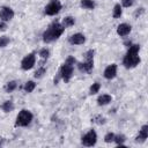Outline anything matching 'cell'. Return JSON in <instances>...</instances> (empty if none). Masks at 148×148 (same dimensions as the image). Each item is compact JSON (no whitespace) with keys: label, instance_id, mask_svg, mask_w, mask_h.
I'll return each instance as SVG.
<instances>
[{"label":"cell","instance_id":"cell-23","mask_svg":"<svg viewBox=\"0 0 148 148\" xmlns=\"http://www.w3.org/2000/svg\"><path fill=\"white\" fill-rule=\"evenodd\" d=\"M45 73H46V69H45L44 67H40V68H38V69L35 72V75H34V76H35L36 79H39V77H42Z\"/></svg>","mask_w":148,"mask_h":148},{"label":"cell","instance_id":"cell-29","mask_svg":"<svg viewBox=\"0 0 148 148\" xmlns=\"http://www.w3.org/2000/svg\"><path fill=\"white\" fill-rule=\"evenodd\" d=\"M65 62H67V64H69V65H74L75 62H76V60H75V58L74 57H68L67 59H66V61Z\"/></svg>","mask_w":148,"mask_h":148},{"label":"cell","instance_id":"cell-22","mask_svg":"<svg viewBox=\"0 0 148 148\" xmlns=\"http://www.w3.org/2000/svg\"><path fill=\"white\" fill-rule=\"evenodd\" d=\"M125 140H126V138H125V135H123V134H119V135H114V142L117 143V145H119V146H124V142H125Z\"/></svg>","mask_w":148,"mask_h":148},{"label":"cell","instance_id":"cell-14","mask_svg":"<svg viewBox=\"0 0 148 148\" xmlns=\"http://www.w3.org/2000/svg\"><path fill=\"white\" fill-rule=\"evenodd\" d=\"M111 101H112V97H111L110 95L103 94V95H101V96L97 98V104H98V105H106V104H109Z\"/></svg>","mask_w":148,"mask_h":148},{"label":"cell","instance_id":"cell-31","mask_svg":"<svg viewBox=\"0 0 148 148\" xmlns=\"http://www.w3.org/2000/svg\"><path fill=\"white\" fill-rule=\"evenodd\" d=\"M7 29V24L2 21V22H0V31H5Z\"/></svg>","mask_w":148,"mask_h":148},{"label":"cell","instance_id":"cell-18","mask_svg":"<svg viewBox=\"0 0 148 148\" xmlns=\"http://www.w3.org/2000/svg\"><path fill=\"white\" fill-rule=\"evenodd\" d=\"M16 87H17V82H16V81H9V82L6 83L5 90H6L7 92H12V91H14V90L16 89Z\"/></svg>","mask_w":148,"mask_h":148},{"label":"cell","instance_id":"cell-16","mask_svg":"<svg viewBox=\"0 0 148 148\" xmlns=\"http://www.w3.org/2000/svg\"><path fill=\"white\" fill-rule=\"evenodd\" d=\"M1 109L5 112H12L14 110V103H13V101H6V102H3L2 105H1Z\"/></svg>","mask_w":148,"mask_h":148},{"label":"cell","instance_id":"cell-26","mask_svg":"<svg viewBox=\"0 0 148 148\" xmlns=\"http://www.w3.org/2000/svg\"><path fill=\"white\" fill-rule=\"evenodd\" d=\"M113 140H114V134H113V133H111V132H110V133H108V134L104 136V141H105L106 143L112 142Z\"/></svg>","mask_w":148,"mask_h":148},{"label":"cell","instance_id":"cell-24","mask_svg":"<svg viewBox=\"0 0 148 148\" xmlns=\"http://www.w3.org/2000/svg\"><path fill=\"white\" fill-rule=\"evenodd\" d=\"M9 43V38L7 36H1L0 37V47H5L7 46Z\"/></svg>","mask_w":148,"mask_h":148},{"label":"cell","instance_id":"cell-30","mask_svg":"<svg viewBox=\"0 0 148 148\" xmlns=\"http://www.w3.org/2000/svg\"><path fill=\"white\" fill-rule=\"evenodd\" d=\"M142 13H145V8H139L138 10H135V13H134V16H135V17H138V15L140 16Z\"/></svg>","mask_w":148,"mask_h":148},{"label":"cell","instance_id":"cell-1","mask_svg":"<svg viewBox=\"0 0 148 148\" xmlns=\"http://www.w3.org/2000/svg\"><path fill=\"white\" fill-rule=\"evenodd\" d=\"M65 31V28L59 23V22H53L43 34V40L45 43H51L53 42L54 39H58L62 32Z\"/></svg>","mask_w":148,"mask_h":148},{"label":"cell","instance_id":"cell-9","mask_svg":"<svg viewBox=\"0 0 148 148\" xmlns=\"http://www.w3.org/2000/svg\"><path fill=\"white\" fill-rule=\"evenodd\" d=\"M92 67H94V59H86V61L77 64L79 71L83 73H89L92 69Z\"/></svg>","mask_w":148,"mask_h":148},{"label":"cell","instance_id":"cell-11","mask_svg":"<svg viewBox=\"0 0 148 148\" xmlns=\"http://www.w3.org/2000/svg\"><path fill=\"white\" fill-rule=\"evenodd\" d=\"M103 75H104V77H105L106 80H111V79H113V77L117 75V65H116V64H111V65H109V66L105 68Z\"/></svg>","mask_w":148,"mask_h":148},{"label":"cell","instance_id":"cell-32","mask_svg":"<svg viewBox=\"0 0 148 148\" xmlns=\"http://www.w3.org/2000/svg\"><path fill=\"white\" fill-rule=\"evenodd\" d=\"M1 143H2V140H0V145H1Z\"/></svg>","mask_w":148,"mask_h":148},{"label":"cell","instance_id":"cell-3","mask_svg":"<svg viewBox=\"0 0 148 148\" xmlns=\"http://www.w3.org/2000/svg\"><path fill=\"white\" fill-rule=\"evenodd\" d=\"M32 113L29 111V110H21L16 117V121H15V126H20V127H25L28 126L31 121H32Z\"/></svg>","mask_w":148,"mask_h":148},{"label":"cell","instance_id":"cell-27","mask_svg":"<svg viewBox=\"0 0 148 148\" xmlns=\"http://www.w3.org/2000/svg\"><path fill=\"white\" fill-rule=\"evenodd\" d=\"M94 50H88L86 53H84V58L86 59H94Z\"/></svg>","mask_w":148,"mask_h":148},{"label":"cell","instance_id":"cell-15","mask_svg":"<svg viewBox=\"0 0 148 148\" xmlns=\"http://www.w3.org/2000/svg\"><path fill=\"white\" fill-rule=\"evenodd\" d=\"M74 23H75V20H74V17H72V16H66V17H64L62 21H61V25H62L64 28L72 27V25H74Z\"/></svg>","mask_w":148,"mask_h":148},{"label":"cell","instance_id":"cell-7","mask_svg":"<svg viewBox=\"0 0 148 148\" xmlns=\"http://www.w3.org/2000/svg\"><path fill=\"white\" fill-rule=\"evenodd\" d=\"M60 75L65 82H68L73 75V65L65 62L60 68Z\"/></svg>","mask_w":148,"mask_h":148},{"label":"cell","instance_id":"cell-20","mask_svg":"<svg viewBox=\"0 0 148 148\" xmlns=\"http://www.w3.org/2000/svg\"><path fill=\"white\" fill-rule=\"evenodd\" d=\"M35 88H36V83H35L34 81H28V82H25V84H24V91H25V92H31Z\"/></svg>","mask_w":148,"mask_h":148},{"label":"cell","instance_id":"cell-21","mask_svg":"<svg viewBox=\"0 0 148 148\" xmlns=\"http://www.w3.org/2000/svg\"><path fill=\"white\" fill-rule=\"evenodd\" d=\"M99 89H101V84H99L98 82H95V83H92V84L90 86L89 94H90V95H95V94H97V92L99 91Z\"/></svg>","mask_w":148,"mask_h":148},{"label":"cell","instance_id":"cell-17","mask_svg":"<svg viewBox=\"0 0 148 148\" xmlns=\"http://www.w3.org/2000/svg\"><path fill=\"white\" fill-rule=\"evenodd\" d=\"M121 14H123L121 6H120L119 3L114 5V7H113V12H112V16H113L114 18H119V17L121 16Z\"/></svg>","mask_w":148,"mask_h":148},{"label":"cell","instance_id":"cell-10","mask_svg":"<svg viewBox=\"0 0 148 148\" xmlns=\"http://www.w3.org/2000/svg\"><path fill=\"white\" fill-rule=\"evenodd\" d=\"M68 42H69L72 45H81V44H83V43L86 42V37H84V35L77 32V34L72 35V36L68 38Z\"/></svg>","mask_w":148,"mask_h":148},{"label":"cell","instance_id":"cell-5","mask_svg":"<svg viewBox=\"0 0 148 148\" xmlns=\"http://www.w3.org/2000/svg\"><path fill=\"white\" fill-rule=\"evenodd\" d=\"M60 9H61V3H60V1H59V0H52L51 2H49V3L46 5V7H45V14L52 16V15L58 14V13L60 12Z\"/></svg>","mask_w":148,"mask_h":148},{"label":"cell","instance_id":"cell-2","mask_svg":"<svg viewBox=\"0 0 148 148\" xmlns=\"http://www.w3.org/2000/svg\"><path fill=\"white\" fill-rule=\"evenodd\" d=\"M139 50H140V46L138 44H134V45H131L126 56L124 57V60H123V64L126 68H132V67H135L139 62H140V57L138 56L139 53Z\"/></svg>","mask_w":148,"mask_h":148},{"label":"cell","instance_id":"cell-8","mask_svg":"<svg viewBox=\"0 0 148 148\" xmlns=\"http://www.w3.org/2000/svg\"><path fill=\"white\" fill-rule=\"evenodd\" d=\"M14 17V10L10 7H1L0 8V18L6 22Z\"/></svg>","mask_w":148,"mask_h":148},{"label":"cell","instance_id":"cell-12","mask_svg":"<svg viewBox=\"0 0 148 148\" xmlns=\"http://www.w3.org/2000/svg\"><path fill=\"white\" fill-rule=\"evenodd\" d=\"M131 30H132V28H131L130 24H127V23H121V24H119L118 28H117V34H118L119 36L124 37V36H127V35L131 32Z\"/></svg>","mask_w":148,"mask_h":148},{"label":"cell","instance_id":"cell-4","mask_svg":"<svg viewBox=\"0 0 148 148\" xmlns=\"http://www.w3.org/2000/svg\"><path fill=\"white\" fill-rule=\"evenodd\" d=\"M81 142L86 147H92V146H95L96 142H97V134H96V132L94 130H90L88 133H86L82 136Z\"/></svg>","mask_w":148,"mask_h":148},{"label":"cell","instance_id":"cell-13","mask_svg":"<svg viewBox=\"0 0 148 148\" xmlns=\"http://www.w3.org/2000/svg\"><path fill=\"white\" fill-rule=\"evenodd\" d=\"M147 138H148V125H143L140 130L139 135L135 138V141L136 142H145Z\"/></svg>","mask_w":148,"mask_h":148},{"label":"cell","instance_id":"cell-6","mask_svg":"<svg viewBox=\"0 0 148 148\" xmlns=\"http://www.w3.org/2000/svg\"><path fill=\"white\" fill-rule=\"evenodd\" d=\"M35 62H36V56H35V53H29L28 56H25L22 59V61H21V68L23 71H29V69H31L34 67Z\"/></svg>","mask_w":148,"mask_h":148},{"label":"cell","instance_id":"cell-28","mask_svg":"<svg viewBox=\"0 0 148 148\" xmlns=\"http://www.w3.org/2000/svg\"><path fill=\"white\" fill-rule=\"evenodd\" d=\"M134 3V0H121V5L124 6V7H131L132 5Z\"/></svg>","mask_w":148,"mask_h":148},{"label":"cell","instance_id":"cell-19","mask_svg":"<svg viewBox=\"0 0 148 148\" xmlns=\"http://www.w3.org/2000/svg\"><path fill=\"white\" fill-rule=\"evenodd\" d=\"M81 6L86 9H94L95 8V2L92 0H81Z\"/></svg>","mask_w":148,"mask_h":148},{"label":"cell","instance_id":"cell-25","mask_svg":"<svg viewBox=\"0 0 148 148\" xmlns=\"http://www.w3.org/2000/svg\"><path fill=\"white\" fill-rule=\"evenodd\" d=\"M39 56H40L43 59H47L49 56H50V51H49L47 49H42V50L39 51Z\"/></svg>","mask_w":148,"mask_h":148}]
</instances>
